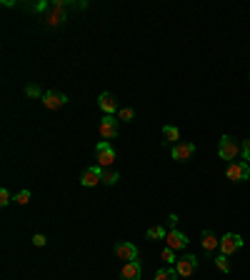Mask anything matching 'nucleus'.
Masks as SVG:
<instances>
[{"label":"nucleus","mask_w":250,"mask_h":280,"mask_svg":"<svg viewBox=\"0 0 250 280\" xmlns=\"http://www.w3.org/2000/svg\"><path fill=\"white\" fill-rule=\"evenodd\" d=\"M45 243H48V238H45V235H40V233H38V235H33V245H38V248H43Z\"/></svg>","instance_id":"27"},{"label":"nucleus","mask_w":250,"mask_h":280,"mask_svg":"<svg viewBox=\"0 0 250 280\" xmlns=\"http://www.w3.org/2000/svg\"><path fill=\"white\" fill-rule=\"evenodd\" d=\"M140 260H130V263H125L123 265V270H120V278L123 280H140Z\"/></svg>","instance_id":"12"},{"label":"nucleus","mask_w":250,"mask_h":280,"mask_svg":"<svg viewBox=\"0 0 250 280\" xmlns=\"http://www.w3.org/2000/svg\"><path fill=\"white\" fill-rule=\"evenodd\" d=\"M103 170H105V168H100V165H93V168H88V170L80 175V185H85V188H93V185H98V183L103 180Z\"/></svg>","instance_id":"9"},{"label":"nucleus","mask_w":250,"mask_h":280,"mask_svg":"<svg viewBox=\"0 0 250 280\" xmlns=\"http://www.w3.org/2000/svg\"><path fill=\"white\" fill-rule=\"evenodd\" d=\"M160 258H163L165 263H178V258H175V250H173V248H163Z\"/></svg>","instance_id":"22"},{"label":"nucleus","mask_w":250,"mask_h":280,"mask_svg":"<svg viewBox=\"0 0 250 280\" xmlns=\"http://www.w3.org/2000/svg\"><path fill=\"white\" fill-rule=\"evenodd\" d=\"M148 240H165L168 238V230H163L160 225H155V228H148Z\"/></svg>","instance_id":"18"},{"label":"nucleus","mask_w":250,"mask_h":280,"mask_svg":"<svg viewBox=\"0 0 250 280\" xmlns=\"http://www.w3.org/2000/svg\"><path fill=\"white\" fill-rule=\"evenodd\" d=\"M95 160H98V165L100 168H110L113 163H115V150H113V145L108 143V140H100L98 145H95Z\"/></svg>","instance_id":"2"},{"label":"nucleus","mask_w":250,"mask_h":280,"mask_svg":"<svg viewBox=\"0 0 250 280\" xmlns=\"http://www.w3.org/2000/svg\"><path fill=\"white\" fill-rule=\"evenodd\" d=\"M25 93H28L30 98H43V95H45V93H40V88H38V85H28V88H25Z\"/></svg>","instance_id":"24"},{"label":"nucleus","mask_w":250,"mask_h":280,"mask_svg":"<svg viewBox=\"0 0 250 280\" xmlns=\"http://www.w3.org/2000/svg\"><path fill=\"white\" fill-rule=\"evenodd\" d=\"M175 270H178L180 278H190V275L198 270V258H195V255H183V258H178Z\"/></svg>","instance_id":"5"},{"label":"nucleus","mask_w":250,"mask_h":280,"mask_svg":"<svg viewBox=\"0 0 250 280\" xmlns=\"http://www.w3.org/2000/svg\"><path fill=\"white\" fill-rule=\"evenodd\" d=\"M65 103H68V95H63V93L48 90V93L43 95V105H45L48 110H58V108H63Z\"/></svg>","instance_id":"10"},{"label":"nucleus","mask_w":250,"mask_h":280,"mask_svg":"<svg viewBox=\"0 0 250 280\" xmlns=\"http://www.w3.org/2000/svg\"><path fill=\"white\" fill-rule=\"evenodd\" d=\"M228 178L235 180V183L248 180V178H250V163H245V160H240V163H230V165H228Z\"/></svg>","instance_id":"6"},{"label":"nucleus","mask_w":250,"mask_h":280,"mask_svg":"<svg viewBox=\"0 0 250 280\" xmlns=\"http://www.w3.org/2000/svg\"><path fill=\"white\" fill-rule=\"evenodd\" d=\"M168 220H170V225H173V228H175V225H178V215H175V213H173V215H170V218H168Z\"/></svg>","instance_id":"28"},{"label":"nucleus","mask_w":250,"mask_h":280,"mask_svg":"<svg viewBox=\"0 0 250 280\" xmlns=\"http://www.w3.org/2000/svg\"><path fill=\"white\" fill-rule=\"evenodd\" d=\"M115 255L120 258V260H125V263H130V260H138V248L133 245V243H128V240H120V243H115Z\"/></svg>","instance_id":"8"},{"label":"nucleus","mask_w":250,"mask_h":280,"mask_svg":"<svg viewBox=\"0 0 250 280\" xmlns=\"http://www.w3.org/2000/svg\"><path fill=\"white\" fill-rule=\"evenodd\" d=\"M218 155H220L223 160H235V158L240 155V145L235 143V138H233V135H223V138H220Z\"/></svg>","instance_id":"1"},{"label":"nucleus","mask_w":250,"mask_h":280,"mask_svg":"<svg viewBox=\"0 0 250 280\" xmlns=\"http://www.w3.org/2000/svg\"><path fill=\"white\" fill-rule=\"evenodd\" d=\"M98 133L103 135V140H115L118 138V118L115 115H105L98 125Z\"/></svg>","instance_id":"3"},{"label":"nucleus","mask_w":250,"mask_h":280,"mask_svg":"<svg viewBox=\"0 0 250 280\" xmlns=\"http://www.w3.org/2000/svg\"><path fill=\"white\" fill-rule=\"evenodd\" d=\"M215 265H218V270H220V273H230V260H228V255H223V253H220V255L215 258Z\"/></svg>","instance_id":"20"},{"label":"nucleus","mask_w":250,"mask_h":280,"mask_svg":"<svg viewBox=\"0 0 250 280\" xmlns=\"http://www.w3.org/2000/svg\"><path fill=\"white\" fill-rule=\"evenodd\" d=\"M165 243H168V248H173V250H183V248H188V235L185 233H180V230H168V238H165Z\"/></svg>","instance_id":"11"},{"label":"nucleus","mask_w":250,"mask_h":280,"mask_svg":"<svg viewBox=\"0 0 250 280\" xmlns=\"http://www.w3.org/2000/svg\"><path fill=\"white\" fill-rule=\"evenodd\" d=\"M215 248H220V240L215 238L213 230H203V250L205 253H215Z\"/></svg>","instance_id":"15"},{"label":"nucleus","mask_w":250,"mask_h":280,"mask_svg":"<svg viewBox=\"0 0 250 280\" xmlns=\"http://www.w3.org/2000/svg\"><path fill=\"white\" fill-rule=\"evenodd\" d=\"M15 203H18V205H25V203H30V190H20V193L15 195Z\"/></svg>","instance_id":"23"},{"label":"nucleus","mask_w":250,"mask_h":280,"mask_svg":"<svg viewBox=\"0 0 250 280\" xmlns=\"http://www.w3.org/2000/svg\"><path fill=\"white\" fill-rule=\"evenodd\" d=\"M178 278H180V275H178L175 268H163V270L155 273V280H178Z\"/></svg>","instance_id":"17"},{"label":"nucleus","mask_w":250,"mask_h":280,"mask_svg":"<svg viewBox=\"0 0 250 280\" xmlns=\"http://www.w3.org/2000/svg\"><path fill=\"white\" fill-rule=\"evenodd\" d=\"M118 180H120V175H118L115 170H110V168L103 170V180H100V183H105V185H115Z\"/></svg>","instance_id":"19"},{"label":"nucleus","mask_w":250,"mask_h":280,"mask_svg":"<svg viewBox=\"0 0 250 280\" xmlns=\"http://www.w3.org/2000/svg\"><path fill=\"white\" fill-rule=\"evenodd\" d=\"M240 248H243V238H240L238 233H228V235L220 238V248H218V250H220L223 255H233V253L240 250Z\"/></svg>","instance_id":"4"},{"label":"nucleus","mask_w":250,"mask_h":280,"mask_svg":"<svg viewBox=\"0 0 250 280\" xmlns=\"http://www.w3.org/2000/svg\"><path fill=\"white\" fill-rule=\"evenodd\" d=\"M170 155H173V160L185 163V160H190L195 155V143H178V145H173Z\"/></svg>","instance_id":"7"},{"label":"nucleus","mask_w":250,"mask_h":280,"mask_svg":"<svg viewBox=\"0 0 250 280\" xmlns=\"http://www.w3.org/2000/svg\"><path fill=\"white\" fill-rule=\"evenodd\" d=\"M240 153H243V158H245V163H248V160H250V140H243Z\"/></svg>","instance_id":"25"},{"label":"nucleus","mask_w":250,"mask_h":280,"mask_svg":"<svg viewBox=\"0 0 250 280\" xmlns=\"http://www.w3.org/2000/svg\"><path fill=\"white\" fill-rule=\"evenodd\" d=\"M63 8H65V3H63V0H55V5H53L50 15L45 18V20H48V25H60V23L65 20V13H63Z\"/></svg>","instance_id":"14"},{"label":"nucleus","mask_w":250,"mask_h":280,"mask_svg":"<svg viewBox=\"0 0 250 280\" xmlns=\"http://www.w3.org/2000/svg\"><path fill=\"white\" fill-rule=\"evenodd\" d=\"M163 143H173V145H178V140H180V130L175 128V125H165L163 128Z\"/></svg>","instance_id":"16"},{"label":"nucleus","mask_w":250,"mask_h":280,"mask_svg":"<svg viewBox=\"0 0 250 280\" xmlns=\"http://www.w3.org/2000/svg\"><path fill=\"white\" fill-rule=\"evenodd\" d=\"M133 118H135V110H133V108H120V110H118V120L130 123Z\"/></svg>","instance_id":"21"},{"label":"nucleus","mask_w":250,"mask_h":280,"mask_svg":"<svg viewBox=\"0 0 250 280\" xmlns=\"http://www.w3.org/2000/svg\"><path fill=\"white\" fill-rule=\"evenodd\" d=\"M10 200H13V198H10V193L3 188V190H0V205H8Z\"/></svg>","instance_id":"26"},{"label":"nucleus","mask_w":250,"mask_h":280,"mask_svg":"<svg viewBox=\"0 0 250 280\" xmlns=\"http://www.w3.org/2000/svg\"><path fill=\"white\" fill-rule=\"evenodd\" d=\"M98 105H100V110H105L108 115H115V113H118V100H115V95H110V93H103V95L98 98Z\"/></svg>","instance_id":"13"}]
</instances>
